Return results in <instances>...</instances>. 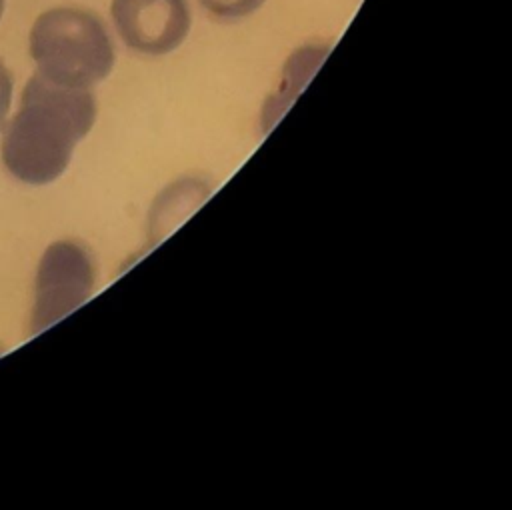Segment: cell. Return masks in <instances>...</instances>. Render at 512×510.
I'll return each instance as SVG.
<instances>
[{
  "label": "cell",
  "instance_id": "obj_1",
  "mask_svg": "<svg viewBox=\"0 0 512 510\" xmlns=\"http://www.w3.org/2000/svg\"><path fill=\"white\" fill-rule=\"evenodd\" d=\"M96 120L88 88H70L34 74L2 140L6 168L26 184H48L68 166L72 150Z\"/></svg>",
  "mask_w": 512,
  "mask_h": 510
},
{
  "label": "cell",
  "instance_id": "obj_2",
  "mask_svg": "<svg viewBox=\"0 0 512 510\" xmlns=\"http://www.w3.org/2000/svg\"><path fill=\"white\" fill-rule=\"evenodd\" d=\"M38 74L70 88H90L114 66V46L102 20L82 8H52L30 30Z\"/></svg>",
  "mask_w": 512,
  "mask_h": 510
},
{
  "label": "cell",
  "instance_id": "obj_3",
  "mask_svg": "<svg viewBox=\"0 0 512 510\" xmlns=\"http://www.w3.org/2000/svg\"><path fill=\"white\" fill-rule=\"evenodd\" d=\"M92 286V260L80 244L54 242L48 246L36 274L32 332H40L76 310L90 296Z\"/></svg>",
  "mask_w": 512,
  "mask_h": 510
},
{
  "label": "cell",
  "instance_id": "obj_4",
  "mask_svg": "<svg viewBox=\"0 0 512 510\" xmlns=\"http://www.w3.org/2000/svg\"><path fill=\"white\" fill-rule=\"evenodd\" d=\"M110 12L120 38L142 54L172 52L190 30L186 0H112Z\"/></svg>",
  "mask_w": 512,
  "mask_h": 510
},
{
  "label": "cell",
  "instance_id": "obj_5",
  "mask_svg": "<svg viewBox=\"0 0 512 510\" xmlns=\"http://www.w3.org/2000/svg\"><path fill=\"white\" fill-rule=\"evenodd\" d=\"M200 4L218 18L234 20L256 12L264 0H200Z\"/></svg>",
  "mask_w": 512,
  "mask_h": 510
},
{
  "label": "cell",
  "instance_id": "obj_6",
  "mask_svg": "<svg viewBox=\"0 0 512 510\" xmlns=\"http://www.w3.org/2000/svg\"><path fill=\"white\" fill-rule=\"evenodd\" d=\"M10 100H12V76L6 70V66L0 62V128L6 122L8 110H10Z\"/></svg>",
  "mask_w": 512,
  "mask_h": 510
},
{
  "label": "cell",
  "instance_id": "obj_7",
  "mask_svg": "<svg viewBox=\"0 0 512 510\" xmlns=\"http://www.w3.org/2000/svg\"><path fill=\"white\" fill-rule=\"evenodd\" d=\"M2 12H4V0H0V18H2Z\"/></svg>",
  "mask_w": 512,
  "mask_h": 510
}]
</instances>
